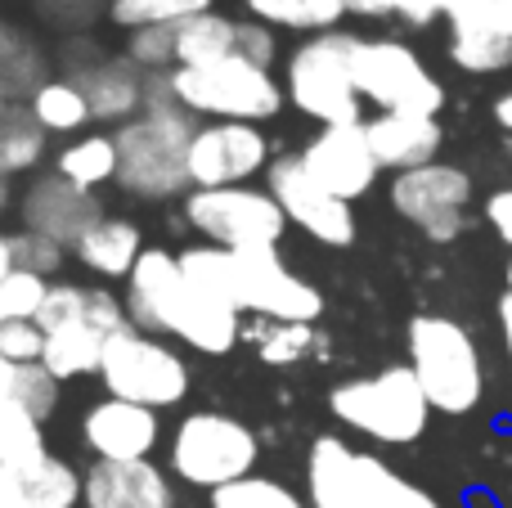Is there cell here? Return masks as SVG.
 I'll return each mask as SVG.
<instances>
[{
    "mask_svg": "<svg viewBox=\"0 0 512 508\" xmlns=\"http://www.w3.org/2000/svg\"><path fill=\"white\" fill-rule=\"evenodd\" d=\"M198 117L171 95L167 72L149 77L144 108L113 131L117 140V189L144 203H167L189 185V144H194Z\"/></svg>",
    "mask_w": 512,
    "mask_h": 508,
    "instance_id": "6da1fadb",
    "label": "cell"
},
{
    "mask_svg": "<svg viewBox=\"0 0 512 508\" xmlns=\"http://www.w3.org/2000/svg\"><path fill=\"white\" fill-rule=\"evenodd\" d=\"M306 500L310 508H441L432 491L396 473L387 459L355 450L337 432L310 441Z\"/></svg>",
    "mask_w": 512,
    "mask_h": 508,
    "instance_id": "7a4b0ae2",
    "label": "cell"
},
{
    "mask_svg": "<svg viewBox=\"0 0 512 508\" xmlns=\"http://www.w3.org/2000/svg\"><path fill=\"white\" fill-rule=\"evenodd\" d=\"M405 365L414 369L418 387L427 392L432 410L472 414L486 396V365H481L477 338L450 315H414L405 329Z\"/></svg>",
    "mask_w": 512,
    "mask_h": 508,
    "instance_id": "3957f363",
    "label": "cell"
},
{
    "mask_svg": "<svg viewBox=\"0 0 512 508\" xmlns=\"http://www.w3.org/2000/svg\"><path fill=\"white\" fill-rule=\"evenodd\" d=\"M328 410L342 428L378 441V446H414L432 423V401L418 387L409 365H387L378 374L342 378L328 392Z\"/></svg>",
    "mask_w": 512,
    "mask_h": 508,
    "instance_id": "277c9868",
    "label": "cell"
},
{
    "mask_svg": "<svg viewBox=\"0 0 512 508\" xmlns=\"http://www.w3.org/2000/svg\"><path fill=\"white\" fill-rule=\"evenodd\" d=\"M171 95L203 122H270L288 104V90L274 77V68L248 63L239 54L203 68H171Z\"/></svg>",
    "mask_w": 512,
    "mask_h": 508,
    "instance_id": "5b68a950",
    "label": "cell"
},
{
    "mask_svg": "<svg viewBox=\"0 0 512 508\" xmlns=\"http://www.w3.org/2000/svg\"><path fill=\"white\" fill-rule=\"evenodd\" d=\"M351 45L355 32H319L306 36L283 63V90L301 117L319 126H360L364 99L351 77Z\"/></svg>",
    "mask_w": 512,
    "mask_h": 508,
    "instance_id": "8992f818",
    "label": "cell"
},
{
    "mask_svg": "<svg viewBox=\"0 0 512 508\" xmlns=\"http://www.w3.org/2000/svg\"><path fill=\"white\" fill-rule=\"evenodd\" d=\"M261 459V441L243 419L225 410H194L171 428L167 468L194 491H221L230 482L252 477Z\"/></svg>",
    "mask_w": 512,
    "mask_h": 508,
    "instance_id": "52a82bcc",
    "label": "cell"
},
{
    "mask_svg": "<svg viewBox=\"0 0 512 508\" xmlns=\"http://www.w3.org/2000/svg\"><path fill=\"white\" fill-rule=\"evenodd\" d=\"M99 383L104 396L131 405H149V410H171L189 396V360L171 347V338L144 333L126 324L122 333L104 342V360H99Z\"/></svg>",
    "mask_w": 512,
    "mask_h": 508,
    "instance_id": "ba28073f",
    "label": "cell"
},
{
    "mask_svg": "<svg viewBox=\"0 0 512 508\" xmlns=\"http://www.w3.org/2000/svg\"><path fill=\"white\" fill-rule=\"evenodd\" d=\"M351 77L364 104L382 108V113L441 117L445 108V86L436 81V72L427 68L414 45L396 41V36H355Z\"/></svg>",
    "mask_w": 512,
    "mask_h": 508,
    "instance_id": "9c48e42d",
    "label": "cell"
},
{
    "mask_svg": "<svg viewBox=\"0 0 512 508\" xmlns=\"http://www.w3.org/2000/svg\"><path fill=\"white\" fill-rule=\"evenodd\" d=\"M185 221L203 243L225 252H261L279 248L288 216L274 203L270 189L230 185V189H189Z\"/></svg>",
    "mask_w": 512,
    "mask_h": 508,
    "instance_id": "30bf717a",
    "label": "cell"
},
{
    "mask_svg": "<svg viewBox=\"0 0 512 508\" xmlns=\"http://www.w3.org/2000/svg\"><path fill=\"white\" fill-rule=\"evenodd\" d=\"M387 198L396 216H405L414 230H423L432 243H454L468 230V203H472V176L454 162H427V167L391 176Z\"/></svg>",
    "mask_w": 512,
    "mask_h": 508,
    "instance_id": "8fae6325",
    "label": "cell"
},
{
    "mask_svg": "<svg viewBox=\"0 0 512 508\" xmlns=\"http://www.w3.org/2000/svg\"><path fill=\"white\" fill-rule=\"evenodd\" d=\"M234 302L252 320L315 324L324 315V293L279 257V248L234 252Z\"/></svg>",
    "mask_w": 512,
    "mask_h": 508,
    "instance_id": "7c38bea8",
    "label": "cell"
},
{
    "mask_svg": "<svg viewBox=\"0 0 512 508\" xmlns=\"http://www.w3.org/2000/svg\"><path fill=\"white\" fill-rule=\"evenodd\" d=\"M265 189L274 203L283 207L288 225H297L306 239L324 243V248H351L355 243V212L337 194H328L315 176L306 171L301 153H279L265 171Z\"/></svg>",
    "mask_w": 512,
    "mask_h": 508,
    "instance_id": "4fadbf2b",
    "label": "cell"
},
{
    "mask_svg": "<svg viewBox=\"0 0 512 508\" xmlns=\"http://www.w3.org/2000/svg\"><path fill=\"white\" fill-rule=\"evenodd\" d=\"M274 153L261 126L252 122H198L189 144V185L194 189H230L248 185L270 171Z\"/></svg>",
    "mask_w": 512,
    "mask_h": 508,
    "instance_id": "5bb4252c",
    "label": "cell"
},
{
    "mask_svg": "<svg viewBox=\"0 0 512 508\" xmlns=\"http://www.w3.org/2000/svg\"><path fill=\"white\" fill-rule=\"evenodd\" d=\"M162 441V419L149 405H131L104 396V401L86 405L81 414V446L99 464H140L158 450Z\"/></svg>",
    "mask_w": 512,
    "mask_h": 508,
    "instance_id": "9a60e30c",
    "label": "cell"
},
{
    "mask_svg": "<svg viewBox=\"0 0 512 508\" xmlns=\"http://www.w3.org/2000/svg\"><path fill=\"white\" fill-rule=\"evenodd\" d=\"M301 162L342 203L364 198L382 176L378 158H373V144L364 135V122L360 126H319V135H310L306 149H301Z\"/></svg>",
    "mask_w": 512,
    "mask_h": 508,
    "instance_id": "2e32d148",
    "label": "cell"
},
{
    "mask_svg": "<svg viewBox=\"0 0 512 508\" xmlns=\"http://www.w3.org/2000/svg\"><path fill=\"white\" fill-rule=\"evenodd\" d=\"M189 293V275L180 266V252L167 248H144V257L135 261V270L126 275V315L135 329L171 338L176 333L180 302Z\"/></svg>",
    "mask_w": 512,
    "mask_h": 508,
    "instance_id": "e0dca14e",
    "label": "cell"
},
{
    "mask_svg": "<svg viewBox=\"0 0 512 508\" xmlns=\"http://www.w3.org/2000/svg\"><path fill=\"white\" fill-rule=\"evenodd\" d=\"M99 216H108L99 207V194L68 185L59 171L27 180V189L18 194V221H23V230L45 234V239L63 243V248H72Z\"/></svg>",
    "mask_w": 512,
    "mask_h": 508,
    "instance_id": "ac0fdd59",
    "label": "cell"
},
{
    "mask_svg": "<svg viewBox=\"0 0 512 508\" xmlns=\"http://www.w3.org/2000/svg\"><path fill=\"white\" fill-rule=\"evenodd\" d=\"M90 99L95 122H131L149 99V72H140L126 54H86V59H68V72Z\"/></svg>",
    "mask_w": 512,
    "mask_h": 508,
    "instance_id": "d6986e66",
    "label": "cell"
},
{
    "mask_svg": "<svg viewBox=\"0 0 512 508\" xmlns=\"http://www.w3.org/2000/svg\"><path fill=\"white\" fill-rule=\"evenodd\" d=\"M81 508H180L171 473L153 459L140 464H90Z\"/></svg>",
    "mask_w": 512,
    "mask_h": 508,
    "instance_id": "ffe728a7",
    "label": "cell"
},
{
    "mask_svg": "<svg viewBox=\"0 0 512 508\" xmlns=\"http://www.w3.org/2000/svg\"><path fill=\"white\" fill-rule=\"evenodd\" d=\"M364 135L373 144L378 167L391 171V176L436 162V153L445 144L441 117H418V113H378L364 122Z\"/></svg>",
    "mask_w": 512,
    "mask_h": 508,
    "instance_id": "44dd1931",
    "label": "cell"
},
{
    "mask_svg": "<svg viewBox=\"0 0 512 508\" xmlns=\"http://www.w3.org/2000/svg\"><path fill=\"white\" fill-rule=\"evenodd\" d=\"M450 63L472 77L512 68V36L499 27L495 0H481L477 9H463L450 18Z\"/></svg>",
    "mask_w": 512,
    "mask_h": 508,
    "instance_id": "7402d4cb",
    "label": "cell"
},
{
    "mask_svg": "<svg viewBox=\"0 0 512 508\" xmlns=\"http://www.w3.org/2000/svg\"><path fill=\"white\" fill-rule=\"evenodd\" d=\"M68 252L90 270V275L126 279L135 270V261L144 257V234H140V225L126 221V216H99Z\"/></svg>",
    "mask_w": 512,
    "mask_h": 508,
    "instance_id": "603a6c76",
    "label": "cell"
},
{
    "mask_svg": "<svg viewBox=\"0 0 512 508\" xmlns=\"http://www.w3.org/2000/svg\"><path fill=\"white\" fill-rule=\"evenodd\" d=\"M81 495H86V473H77V464L54 450L18 468V508H77Z\"/></svg>",
    "mask_w": 512,
    "mask_h": 508,
    "instance_id": "cb8c5ba5",
    "label": "cell"
},
{
    "mask_svg": "<svg viewBox=\"0 0 512 508\" xmlns=\"http://www.w3.org/2000/svg\"><path fill=\"white\" fill-rule=\"evenodd\" d=\"M117 140L104 131L95 135H77L68 140L59 153H54V171H59L68 185L86 189V194H99L104 185H117Z\"/></svg>",
    "mask_w": 512,
    "mask_h": 508,
    "instance_id": "d4e9b609",
    "label": "cell"
},
{
    "mask_svg": "<svg viewBox=\"0 0 512 508\" xmlns=\"http://www.w3.org/2000/svg\"><path fill=\"white\" fill-rule=\"evenodd\" d=\"M243 14L274 32H337L346 18V0H243Z\"/></svg>",
    "mask_w": 512,
    "mask_h": 508,
    "instance_id": "484cf974",
    "label": "cell"
},
{
    "mask_svg": "<svg viewBox=\"0 0 512 508\" xmlns=\"http://www.w3.org/2000/svg\"><path fill=\"white\" fill-rule=\"evenodd\" d=\"M239 41V18L207 9L176 27V68H203V63H221L234 54Z\"/></svg>",
    "mask_w": 512,
    "mask_h": 508,
    "instance_id": "4316f807",
    "label": "cell"
},
{
    "mask_svg": "<svg viewBox=\"0 0 512 508\" xmlns=\"http://www.w3.org/2000/svg\"><path fill=\"white\" fill-rule=\"evenodd\" d=\"M27 108H32L36 126H41L45 135H77L95 122L86 90H81L72 77H45L41 86L32 90Z\"/></svg>",
    "mask_w": 512,
    "mask_h": 508,
    "instance_id": "83f0119b",
    "label": "cell"
},
{
    "mask_svg": "<svg viewBox=\"0 0 512 508\" xmlns=\"http://www.w3.org/2000/svg\"><path fill=\"white\" fill-rule=\"evenodd\" d=\"M45 140L50 135L36 126L32 108L0 99V176H27L36 162L45 158Z\"/></svg>",
    "mask_w": 512,
    "mask_h": 508,
    "instance_id": "f1b7e54d",
    "label": "cell"
},
{
    "mask_svg": "<svg viewBox=\"0 0 512 508\" xmlns=\"http://www.w3.org/2000/svg\"><path fill=\"white\" fill-rule=\"evenodd\" d=\"M104 342L95 329H59L45 333V351L41 365L50 369L59 383H72V378H90L99 374V360H104Z\"/></svg>",
    "mask_w": 512,
    "mask_h": 508,
    "instance_id": "f546056e",
    "label": "cell"
},
{
    "mask_svg": "<svg viewBox=\"0 0 512 508\" xmlns=\"http://www.w3.org/2000/svg\"><path fill=\"white\" fill-rule=\"evenodd\" d=\"M248 347L256 351L261 365H297L319 347L315 324H279V320H256L243 329Z\"/></svg>",
    "mask_w": 512,
    "mask_h": 508,
    "instance_id": "4dcf8cb0",
    "label": "cell"
},
{
    "mask_svg": "<svg viewBox=\"0 0 512 508\" xmlns=\"http://www.w3.org/2000/svg\"><path fill=\"white\" fill-rule=\"evenodd\" d=\"M45 455H50V446H45V423L36 419V414H27L23 405L0 401V464L27 468Z\"/></svg>",
    "mask_w": 512,
    "mask_h": 508,
    "instance_id": "1f68e13d",
    "label": "cell"
},
{
    "mask_svg": "<svg viewBox=\"0 0 512 508\" xmlns=\"http://www.w3.org/2000/svg\"><path fill=\"white\" fill-rule=\"evenodd\" d=\"M212 0H108V18L122 32H140V27H180L185 18L207 14Z\"/></svg>",
    "mask_w": 512,
    "mask_h": 508,
    "instance_id": "d6a6232c",
    "label": "cell"
},
{
    "mask_svg": "<svg viewBox=\"0 0 512 508\" xmlns=\"http://www.w3.org/2000/svg\"><path fill=\"white\" fill-rule=\"evenodd\" d=\"M212 508H310L306 495H297L288 482L279 477L252 473L243 482H230L212 495Z\"/></svg>",
    "mask_w": 512,
    "mask_h": 508,
    "instance_id": "836d02e7",
    "label": "cell"
},
{
    "mask_svg": "<svg viewBox=\"0 0 512 508\" xmlns=\"http://www.w3.org/2000/svg\"><path fill=\"white\" fill-rule=\"evenodd\" d=\"M45 297H50V279L32 275V270H9L0 279V320H32L41 315Z\"/></svg>",
    "mask_w": 512,
    "mask_h": 508,
    "instance_id": "e575fe53",
    "label": "cell"
},
{
    "mask_svg": "<svg viewBox=\"0 0 512 508\" xmlns=\"http://www.w3.org/2000/svg\"><path fill=\"white\" fill-rule=\"evenodd\" d=\"M126 59L140 72L158 77V72L176 68V27H140V32H126Z\"/></svg>",
    "mask_w": 512,
    "mask_h": 508,
    "instance_id": "d590c367",
    "label": "cell"
},
{
    "mask_svg": "<svg viewBox=\"0 0 512 508\" xmlns=\"http://www.w3.org/2000/svg\"><path fill=\"white\" fill-rule=\"evenodd\" d=\"M59 378L50 374V369L36 360V365H18V374H14V396L9 401L14 405H23L27 414H36V419H50L54 414V405H59Z\"/></svg>",
    "mask_w": 512,
    "mask_h": 508,
    "instance_id": "8d00e7d4",
    "label": "cell"
},
{
    "mask_svg": "<svg viewBox=\"0 0 512 508\" xmlns=\"http://www.w3.org/2000/svg\"><path fill=\"white\" fill-rule=\"evenodd\" d=\"M63 243L45 239L36 230H14V270H32V275H45L50 279L54 270L63 266Z\"/></svg>",
    "mask_w": 512,
    "mask_h": 508,
    "instance_id": "74e56055",
    "label": "cell"
},
{
    "mask_svg": "<svg viewBox=\"0 0 512 508\" xmlns=\"http://www.w3.org/2000/svg\"><path fill=\"white\" fill-rule=\"evenodd\" d=\"M45 351V329L32 320H0V356L14 365H36Z\"/></svg>",
    "mask_w": 512,
    "mask_h": 508,
    "instance_id": "f35d334b",
    "label": "cell"
},
{
    "mask_svg": "<svg viewBox=\"0 0 512 508\" xmlns=\"http://www.w3.org/2000/svg\"><path fill=\"white\" fill-rule=\"evenodd\" d=\"M234 54L248 63H261V68H274L279 59V32L256 18H239V41H234Z\"/></svg>",
    "mask_w": 512,
    "mask_h": 508,
    "instance_id": "ab89813d",
    "label": "cell"
},
{
    "mask_svg": "<svg viewBox=\"0 0 512 508\" xmlns=\"http://www.w3.org/2000/svg\"><path fill=\"white\" fill-rule=\"evenodd\" d=\"M481 0H400L396 18H405L409 27H427L436 23V18H445L450 23L454 14H463V9H477Z\"/></svg>",
    "mask_w": 512,
    "mask_h": 508,
    "instance_id": "60d3db41",
    "label": "cell"
},
{
    "mask_svg": "<svg viewBox=\"0 0 512 508\" xmlns=\"http://www.w3.org/2000/svg\"><path fill=\"white\" fill-rule=\"evenodd\" d=\"M486 221H490V230H495L499 239L512 248V185L495 189V194L486 198Z\"/></svg>",
    "mask_w": 512,
    "mask_h": 508,
    "instance_id": "b9f144b4",
    "label": "cell"
},
{
    "mask_svg": "<svg viewBox=\"0 0 512 508\" xmlns=\"http://www.w3.org/2000/svg\"><path fill=\"white\" fill-rule=\"evenodd\" d=\"M400 0H346V14L355 18H396Z\"/></svg>",
    "mask_w": 512,
    "mask_h": 508,
    "instance_id": "7bdbcfd3",
    "label": "cell"
},
{
    "mask_svg": "<svg viewBox=\"0 0 512 508\" xmlns=\"http://www.w3.org/2000/svg\"><path fill=\"white\" fill-rule=\"evenodd\" d=\"M499 338H504V356H508V369H512V293L499 297Z\"/></svg>",
    "mask_w": 512,
    "mask_h": 508,
    "instance_id": "ee69618b",
    "label": "cell"
},
{
    "mask_svg": "<svg viewBox=\"0 0 512 508\" xmlns=\"http://www.w3.org/2000/svg\"><path fill=\"white\" fill-rule=\"evenodd\" d=\"M0 508H18V468L0 464Z\"/></svg>",
    "mask_w": 512,
    "mask_h": 508,
    "instance_id": "f6af8a7d",
    "label": "cell"
},
{
    "mask_svg": "<svg viewBox=\"0 0 512 508\" xmlns=\"http://www.w3.org/2000/svg\"><path fill=\"white\" fill-rule=\"evenodd\" d=\"M23 36H18L14 32V27H9V23H0V59H9V54H14V50H23Z\"/></svg>",
    "mask_w": 512,
    "mask_h": 508,
    "instance_id": "bcb514c9",
    "label": "cell"
},
{
    "mask_svg": "<svg viewBox=\"0 0 512 508\" xmlns=\"http://www.w3.org/2000/svg\"><path fill=\"white\" fill-rule=\"evenodd\" d=\"M14 374H18V365L0 356V401H9V396H14Z\"/></svg>",
    "mask_w": 512,
    "mask_h": 508,
    "instance_id": "7dc6e473",
    "label": "cell"
},
{
    "mask_svg": "<svg viewBox=\"0 0 512 508\" xmlns=\"http://www.w3.org/2000/svg\"><path fill=\"white\" fill-rule=\"evenodd\" d=\"M14 270V234H5L0 230V279Z\"/></svg>",
    "mask_w": 512,
    "mask_h": 508,
    "instance_id": "c3c4849f",
    "label": "cell"
},
{
    "mask_svg": "<svg viewBox=\"0 0 512 508\" xmlns=\"http://www.w3.org/2000/svg\"><path fill=\"white\" fill-rule=\"evenodd\" d=\"M495 122L504 126V131H512V90H508V95H499V99H495Z\"/></svg>",
    "mask_w": 512,
    "mask_h": 508,
    "instance_id": "681fc988",
    "label": "cell"
},
{
    "mask_svg": "<svg viewBox=\"0 0 512 508\" xmlns=\"http://www.w3.org/2000/svg\"><path fill=\"white\" fill-rule=\"evenodd\" d=\"M495 18H499V27L512 36V0H495Z\"/></svg>",
    "mask_w": 512,
    "mask_h": 508,
    "instance_id": "f907efd6",
    "label": "cell"
},
{
    "mask_svg": "<svg viewBox=\"0 0 512 508\" xmlns=\"http://www.w3.org/2000/svg\"><path fill=\"white\" fill-rule=\"evenodd\" d=\"M9 207V176H0V212Z\"/></svg>",
    "mask_w": 512,
    "mask_h": 508,
    "instance_id": "816d5d0a",
    "label": "cell"
},
{
    "mask_svg": "<svg viewBox=\"0 0 512 508\" xmlns=\"http://www.w3.org/2000/svg\"><path fill=\"white\" fill-rule=\"evenodd\" d=\"M36 5H50V9H63V5H68V0H36Z\"/></svg>",
    "mask_w": 512,
    "mask_h": 508,
    "instance_id": "f5cc1de1",
    "label": "cell"
},
{
    "mask_svg": "<svg viewBox=\"0 0 512 508\" xmlns=\"http://www.w3.org/2000/svg\"><path fill=\"white\" fill-rule=\"evenodd\" d=\"M504 279H508V293H512V257H508V270H504Z\"/></svg>",
    "mask_w": 512,
    "mask_h": 508,
    "instance_id": "db71d44e",
    "label": "cell"
}]
</instances>
